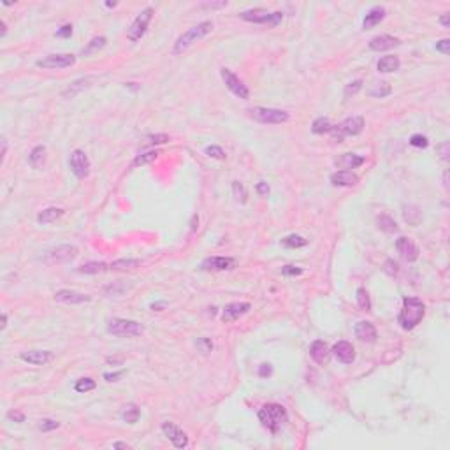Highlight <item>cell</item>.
<instances>
[{"mask_svg": "<svg viewBox=\"0 0 450 450\" xmlns=\"http://www.w3.org/2000/svg\"><path fill=\"white\" fill-rule=\"evenodd\" d=\"M410 145L415 146V148H428L429 141H428V138H426V136H422V134H413L412 138H410Z\"/></svg>", "mask_w": 450, "mask_h": 450, "instance_id": "7bdbcfd3", "label": "cell"}, {"mask_svg": "<svg viewBox=\"0 0 450 450\" xmlns=\"http://www.w3.org/2000/svg\"><path fill=\"white\" fill-rule=\"evenodd\" d=\"M332 125L327 118H316L315 122L311 123V132L313 134H325V132H331Z\"/></svg>", "mask_w": 450, "mask_h": 450, "instance_id": "836d02e7", "label": "cell"}, {"mask_svg": "<svg viewBox=\"0 0 450 450\" xmlns=\"http://www.w3.org/2000/svg\"><path fill=\"white\" fill-rule=\"evenodd\" d=\"M138 266H141V261H139V259H118V261L109 264V269H111V271H127V269L138 268Z\"/></svg>", "mask_w": 450, "mask_h": 450, "instance_id": "f546056e", "label": "cell"}, {"mask_svg": "<svg viewBox=\"0 0 450 450\" xmlns=\"http://www.w3.org/2000/svg\"><path fill=\"white\" fill-rule=\"evenodd\" d=\"M162 431H164V435L171 440L172 445H174L176 449H185V447L188 445L186 435L178 428V426L172 424V422H164V424H162Z\"/></svg>", "mask_w": 450, "mask_h": 450, "instance_id": "4fadbf2b", "label": "cell"}, {"mask_svg": "<svg viewBox=\"0 0 450 450\" xmlns=\"http://www.w3.org/2000/svg\"><path fill=\"white\" fill-rule=\"evenodd\" d=\"M259 421L268 431L278 433V429L289 421V413L278 403H269L259 410Z\"/></svg>", "mask_w": 450, "mask_h": 450, "instance_id": "7a4b0ae2", "label": "cell"}, {"mask_svg": "<svg viewBox=\"0 0 450 450\" xmlns=\"http://www.w3.org/2000/svg\"><path fill=\"white\" fill-rule=\"evenodd\" d=\"M236 261L231 257H209L204 259L201 264V268L204 271H225V269L234 268Z\"/></svg>", "mask_w": 450, "mask_h": 450, "instance_id": "9a60e30c", "label": "cell"}, {"mask_svg": "<svg viewBox=\"0 0 450 450\" xmlns=\"http://www.w3.org/2000/svg\"><path fill=\"white\" fill-rule=\"evenodd\" d=\"M250 308H252L250 302H231V304H227L225 308H223L222 320L223 322H232V320L246 315V313L250 311Z\"/></svg>", "mask_w": 450, "mask_h": 450, "instance_id": "e0dca14e", "label": "cell"}, {"mask_svg": "<svg viewBox=\"0 0 450 450\" xmlns=\"http://www.w3.org/2000/svg\"><path fill=\"white\" fill-rule=\"evenodd\" d=\"M106 42H108V39L102 37V35H101V37H93L92 41L88 42V46H86V48L83 49V55H90V53H93V51H95V49L104 48Z\"/></svg>", "mask_w": 450, "mask_h": 450, "instance_id": "f35d334b", "label": "cell"}, {"mask_svg": "<svg viewBox=\"0 0 450 450\" xmlns=\"http://www.w3.org/2000/svg\"><path fill=\"white\" fill-rule=\"evenodd\" d=\"M55 301L58 302H65V304H83V302L90 301V296L81 294V292H74V291H58L55 294Z\"/></svg>", "mask_w": 450, "mask_h": 450, "instance_id": "44dd1931", "label": "cell"}, {"mask_svg": "<svg viewBox=\"0 0 450 450\" xmlns=\"http://www.w3.org/2000/svg\"><path fill=\"white\" fill-rule=\"evenodd\" d=\"M63 215V209L62 208H48V209H42L41 213L37 215V222L39 223H51L55 222L56 218H60V216Z\"/></svg>", "mask_w": 450, "mask_h": 450, "instance_id": "4dcf8cb0", "label": "cell"}, {"mask_svg": "<svg viewBox=\"0 0 450 450\" xmlns=\"http://www.w3.org/2000/svg\"><path fill=\"white\" fill-rule=\"evenodd\" d=\"M69 167H71L72 174L76 178H86L90 174V160L86 156V153L81 151V150H74L71 153V158H69Z\"/></svg>", "mask_w": 450, "mask_h": 450, "instance_id": "7c38bea8", "label": "cell"}, {"mask_svg": "<svg viewBox=\"0 0 450 450\" xmlns=\"http://www.w3.org/2000/svg\"><path fill=\"white\" fill-rule=\"evenodd\" d=\"M148 141L151 145H164V143L171 141V138L167 134H155V136H148Z\"/></svg>", "mask_w": 450, "mask_h": 450, "instance_id": "7dc6e473", "label": "cell"}, {"mask_svg": "<svg viewBox=\"0 0 450 450\" xmlns=\"http://www.w3.org/2000/svg\"><path fill=\"white\" fill-rule=\"evenodd\" d=\"M309 355H311V359L315 362L324 364V362L329 359V346L325 345L324 341L316 339V341H313L311 346H309Z\"/></svg>", "mask_w": 450, "mask_h": 450, "instance_id": "484cf974", "label": "cell"}, {"mask_svg": "<svg viewBox=\"0 0 450 450\" xmlns=\"http://www.w3.org/2000/svg\"><path fill=\"white\" fill-rule=\"evenodd\" d=\"M248 115L252 116L255 122L259 123H268V125H280L291 120V115L282 109L275 108H252L248 109Z\"/></svg>", "mask_w": 450, "mask_h": 450, "instance_id": "8992f818", "label": "cell"}, {"mask_svg": "<svg viewBox=\"0 0 450 450\" xmlns=\"http://www.w3.org/2000/svg\"><path fill=\"white\" fill-rule=\"evenodd\" d=\"M426 315V306L419 298H405L403 299V308L399 313V324L403 329L410 331V329L417 327L421 324V320Z\"/></svg>", "mask_w": 450, "mask_h": 450, "instance_id": "6da1fadb", "label": "cell"}, {"mask_svg": "<svg viewBox=\"0 0 450 450\" xmlns=\"http://www.w3.org/2000/svg\"><path fill=\"white\" fill-rule=\"evenodd\" d=\"M78 257V248L74 245H60L55 246V248L48 250L44 255V262L46 264H67V262L74 261Z\"/></svg>", "mask_w": 450, "mask_h": 450, "instance_id": "52a82bcc", "label": "cell"}, {"mask_svg": "<svg viewBox=\"0 0 450 450\" xmlns=\"http://www.w3.org/2000/svg\"><path fill=\"white\" fill-rule=\"evenodd\" d=\"M28 162H30V165H32L34 169L42 167V165H44V162H46V146H42V145L35 146V148L30 151Z\"/></svg>", "mask_w": 450, "mask_h": 450, "instance_id": "83f0119b", "label": "cell"}, {"mask_svg": "<svg viewBox=\"0 0 450 450\" xmlns=\"http://www.w3.org/2000/svg\"><path fill=\"white\" fill-rule=\"evenodd\" d=\"M220 74H222V79L223 83H225V86H227L229 90H231L232 93H234L236 97L239 99H250V90L248 86L245 85V83L241 81V79L238 78V76L234 74V72L231 71V69H225L223 67L222 71H220Z\"/></svg>", "mask_w": 450, "mask_h": 450, "instance_id": "8fae6325", "label": "cell"}, {"mask_svg": "<svg viewBox=\"0 0 450 450\" xmlns=\"http://www.w3.org/2000/svg\"><path fill=\"white\" fill-rule=\"evenodd\" d=\"M93 79H95V78H93V76H86V78L76 79L74 83H71V85H69L67 88L63 90V92H62V97H63V99H72V97H76V95H78L79 92H83V90L88 88V86L92 85Z\"/></svg>", "mask_w": 450, "mask_h": 450, "instance_id": "603a6c76", "label": "cell"}, {"mask_svg": "<svg viewBox=\"0 0 450 450\" xmlns=\"http://www.w3.org/2000/svg\"><path fill=\"white\" fill-rule=\"evenodd\" d=\"M391 92H392V88L389 83H380V85H376L373 90H369V95H371V97L382 99V97H385V95H389Z\"/></svg>", "mask_w": 450, "mask_h": 450, "instance_id": "60d3db41", "label": "cell"}, {"mask_svg": "<svg viewBox=\"0 0 450 450\" xmlns=\"http://www.w3.org/2000/svg\"><path fill=\"white\" fill-rule=\"evenodd\" d=\"M273 375V366L271 364H261L259 366V376L261 378H268Z\"/></svg>", "mask_w": 450, "mask_h": 450, "instance_id": "f907efd6", "label": "cell"}, {"mask_svg": "<svg viewBox=\"0 0 450 450\" xmlns=\"http://www.w3.org/2000/svg\"><path fill=\"white\" fill-rule=\"evenodd\" d=\"M232 195L238 202H246V199H248V192H246L245 185L239 181H232Z\"/></svg>", "mask_w": 450, "mask_h": 450, "instance_id": "74e56055", "label": "cell"}, {"mask_svg": "<svg viewBox=\"0 0 450 450\" xmlns=\"http://www.w3.org/2000/svg\"><path fill=\"white\" fill-rule=\"evenodd\" d=\"M396 248H398L399 255L408 262H415L419 259V248L410 238H399L396 241Z\"/></svg>", "mask_w": 450, "mask_h": 450, "instance_id": "2e32d148", "label": "cell"}, {"mask_svg": "<svg viewBox=\"0 0 450 450\" xmlns=\"http://www.w3.org/2000/svg\"><path fill=\"white\" fill-rule=\"evenodd\" d=\"M195 223H199L197 215H195V216H194V220H192V231H195V227H197V225H195Z\"/></svg>", "mask_w": 450, "mask_h": 450, "instance_id": "6125c7cd", "label": "cell"}, {"mask_svg": "<svg viewBox=\"0 0 450 450\" xmlns=\"http://www.w3.org/2000/svg\"><path fill=\"white\" fill-rule=\"evenodd\" d=\"M440 153H442V158L443 160H449V143H443L442 146H440Z\"/></svg>", "mask_w": 450, "mask_h": 450, "instance_id": "6f0895ef", "label": "cell"}, {"mask_svg": "<svg viewBox=\"0 0 450 450\" xmlns=\"http://www.w3.org/2000/svg\"><path fill=\"white\" fill-rule=\"evenodd\" d=\"M332 355L343 364H352L355 361V348L348 341H338L332 346Z\"/></svg>", "mask_w": 450, "mask_h": 450, "instance_id": "5bb4252c", "label": "cell"}, {"mask_svg": "<svg viewBox=\"0 0 450 450\" xmlns=\"http://www.w3.org/2000/svg\"><path fill=\"white\" fill-rule=\"evenodd\" d=\"M7 419H9V421L18 422V424L25 422V415H23L21 412H16V410H11V412H7Z\"/></svg>", "mask_w": 450, "mask_h": 450, "instance_id": "681fc988", "label": "cell"}, {"mask_svg": "<svg viewBox=\"0 0 450 450\" xmlns=\"http://www.w3.org/2000/svg\"><path fill=\"white\" fill-rule=\"evenodd\" d=\"M366 162V158L362 155H355V153H343L341 156L334 160V164L338 167H341L343 171H348V169H355L359 165H362Z\"/></svg>", "mask_w": 450, "mask_h": 450, "instance_id": "7402d4cb", "label": "cell"}, {"mask_svg": "<svg viewBox=\"0 0 450 450\" xmlns=\"http://www.w3.org/2000/svg\"><path fill=\"white\" fill-rule=\"evenodd\" d=\"M108 269L109 264H106V262H86V264L79 266L78 271L83 275H99V273H104Z\"/></svg>", "mask_w": 450, "mask_h": 450, "instance_id": "f1b7e54d", "label": "cell"}, {"mask_svg": "<svg viewBox=\"0 0 450 450\" xmlns=\"http://www.w3.org/2000/svg\"><path fill=\"white\" fill-rule=\"evenodd\" d=\"M139 415H141V412H139V408L136 405H125L122 410V419L127 422V424H136V422L139 421Z\"/></svg>", "mask_w": 450, "mask_h": 450, "instance_id": "1f68e13d", "label": "cell"}, {"mask_svg": "<svg viewBox=\"0 0 450 450\" xmlns=\"http://www.w3.org/2000/svg\"><path fill=\"white\" fill-rule=\"evenodd\" d=\"M58 422L53 421V419H42L41 422H39V429H41L42 433H48V431H53V429L58 428Z\"/></svg>", "mask_w": 450, "mask_h": 450, "instance_id": "bcb514c9", "label": "cell"}, {"mask_svg": "<svg viewBox=\"0 0 450 450\" xmlns=\"http://www.w3.org/2000/svg\"><path fill=\"white\" fill-rule=\"evenodd\" d=\"M211 30H213V23L211 21H201L199 25H195V26H192V28H188L185 34H181L178 39H176L172 53H174V55H181V53H185L186 49L190 48V46L194 44V42H197L199 39L206 37V35H208Z\"/></svg>", "mask_w": 450, "mask_h": 450, "instance_id": "3957f363", "label": "cell"}, {"mask_svg": "<svg viewBox=\"0 0 450 450\" xmlns=\"http://www.w3.org/2000/svg\"><path fill=\"white\" fill-rule=\"evenodd\" d=\"M241 19L250 23H257V25H269V26H276L280 21H282L283 14L282 12H268L264 9H250V11H243Z\"/></svg>", "mask_w": 450, "mask_h": 450, "instance_id": "ba28073f", "label": "cell"}, {"mask_svg": "<svg viewBox=\"0 0 450 450\" xmlns=\"http://www.w3.org/2000/svg\"><path fill=\"white\" fill-rule=\"evenodd\" d=\"M160 155L158 150H151V151H146V153H141V155H138L134 158V165H145V164H150V162H153V160H156Z\"/></svg>", "mask_w": 450, "mask_h": 450, "instance_id": "d590c367", "label": "cell"}, {"mask_svg": "<svg viewBox=\"0 0 450 450\" xmlns=\"http://www.w3.org/2000/svg\"><path fill=\"white\" fill-rule=\"evenodd\" d=\"M399 65H401V62H399L398 56L387 55V56H382V58L378 60L376 69H378L380 72H394L399 69Z\"/></svg>", "mask_w": 450, "mask_h": 450, "instance_id": "4316f807", "label": "cell"}, {"mask_svg": "<svg viewBox=\"0 0 450 450\" xmlns=\"http://www.w3.org/2000/svg\"><path fill=\"white\" fill-rule=\"evenodd\" d=\"M5 325H7V315H2V329H5Z\"/></svg>", "mask_w": 450, "mask_h": 450, "instance_id": "94428289", "label": "cell"}, {"mask_svg": "<svg viewBox=\"0 0 450 450\" xmlns=\"http://www.w3.org/2000/svg\"><path fill=\"white\" fill-rule=\"evenodd\" d=\"M383 271L387 273L389 276H394L396 273H398V264H396L392 259H389V261H385V264H383Z\"/></svg>", "mask_w": 450, "mask_h": 450, "instance_id": "c3c4849f", "label": "cell"}, {"mask_svg": "<svg viewBox=\"0 0 450 450\" xmlns=\"http://www.w3.org/2000/svg\"><path fill=\"white\" fill-rule=\"evenodd\" d=\"M108 332L118 338H134V336H141L145 332V327L136 320L111 318L108 322Z\"/></svg>", "mask_w": 450, "mask_h": 450, "instance_id": "277c9868", "label": "cell"}, {"mask_svg": "<svg viewBox=\"0 0 450 450\" xmlns=\"http://www.w3.org/2000/svg\"><path fill=\"white\" fill-rule=\"evenodd\" d=\"M195 346H197L199 352H202V353H209L213 350V343H211V339H208V338H197Z\"/></svg>", "mask_w": 450, "mask_h": 450, "instance_id": "ee69618b", "label": "cell"}, {"mask_svg": "<svg viewBox=\"0 0 450 450\" xmlns=\"http://www.w3.org/2000/svg\"><path fill=\"white\" fill-rule=\"evenodd\" d=\"M401 44L398 37H392V35H376L369 41V49L373 51H387V49H392L396 46Z\"/></svg>", "mask_w": 450, "mask_h": 450, "instance_id": "ffe728a7", "label": "cell"}, {"mask_svg": "<svg viewBox=\"0 0 450 450\" xmlns=\"http://www.w3.org/2000/svg\"><path fill=\"white\" fill-rule=\"evenodd\" d=\"M364 129V118L362 116H350V118L343 120L338 125H332L331 134L334 141L341 143L346 136H359Z\"/></svg>", "mask_w": 450, "mask_h": 450, "instance_id": "5b68a950", "label": "cell"}, {"mask_svg": "<svg viewBox=\"0 0 450 450\" xmlns=\"http://www.w3.org/2000/svg\"><path fill=\"white\" fill-rule=\"evenodd\" d=\"M53 359V353L48 350H28L21 353V361L28 362L32 366H44Z\"/></svg>", "mask_w": 450, "mask_h": 450, "instance_id": "ac0fdd59", "label": "cell"}, {"mask_svg": "<svg viewBox=\"0 0 450 450\" xmlns=\"http://www.w3.org/2000/svg\"><path fill=\"white\" fill-rule=\"evenodd\" d=\"M257 192L261 195H268L269 194V185L266 181H261L259 185H257Z\"/></svg>", "mask_w": 450, "mask_h": 450, "instance_id": "11a10c76", "label": "cell"}, {"mask_svg": "<svg viewBox=\"0 0 450 450\" xmlns=\"http://www.w3.org/2000/svg\"><path fill=\"white\" fill-rule=\"evenodd\" d=\"M440 21H442V25H443V26H449V25H450V18H449V14L442 16V18H440Z\"/></svg>", "mask_w": 450, "mask_h": 450, "instance_id": "91938a15", "label": "cell"}, {"mask_svg": "<svg viewBox=\"0 0 450 450\" xmlns=\"http://www.w3.org/2000/svg\"><path fill=\"white\" fill-rule=\"evenodd\" d=\"M123 373L125 371H118V373H106L104 378L108 380V382H116V380L120 378V376H123Z\"/></svg>", "mask_w": 450, "mask_h": 450, "instance_id": "9f6ffc18", "label": "cell"}, {"mask_svg": "<svg viewBox=\"0 0 450 450\" xmlns=\"http://www.w3.org/2000/svg\"><path fill=\"white\" fill-rule=\"evenodd\" d=\"M436 49H438V51H442L443 55H449V53H450V41H449V39H443V41L436 42Z\"/></svg>", "mask_w": 450, "mask_h": 450, "instance_id": "f5cc1de1", "label": "cell"}, {"mask_svg": "<svg viewBox=\"0 0 450 450\" xmlns=\"http://www.w3.org/2000/svg\"><path fill=\"white\" fill-rule=\"evenodd\" d=\"M113 449H131V445H127V443H122V442H116L115 445H113Z\"/></svg>", "mask_w": 450, "mask_h": 450, "instance_id": "680465c9", "label": "cell"}, {"mask_svg": "<svg viewBox=\"0 0 450 450\" xmlns=\"http://www.w3.org/2000/svg\"><path fill=\"white\" fill-rule=\"evenodd\" d=\"M359 176L353 174L352 171H338L331 174V183L334 186H353L357 185Z\"/></svg>", "mask_w": 450, "mask_h": 450, "instance_id": "d4e9b609", "label": "cell"}, {"mask_svg": "<svg viewBox=\"0 0 450 450\" xmlns=\"http://www.w3.org/2000/svg\"><path fill=\"white\" fill-rule=\"evenodd\" d=\"M357 304L362 311H371V301H369V294L366 289H357Z\"/></svg>", "mask_w": 450, "mask_h": 450, "instance_id": "8d00e7d4", "label": "cell"}, {"mask_svg": "<svg viewBox=\"0 0 450 450\" xmlns=\"http://www.w3.org/2000/svg\"><path fill=\"white\" fill-rule=\"evenodd\" d=\"M282 243H283V246H287V248H301V246L308 245V241H306L302 236H298V234L287 236L285 239H282Z\"/></svg>", "mask_w": 450, "mask_h": 450, "instance_id": "e575fe53", "label": "cell"}, {"mask_svg": "<svg viewBox=\"0 0 450 450\" xmlns=\"http://www.w3.org/2000/svg\"><path fill=\"white\" fill-rule=\"evenodd\" d=\"M74 389H76V392L85 394V392L93 391V389H95V382H93L92 378H79L78 382H76Z\"/></svg>", "mask_w": 450, "mask_h": 450, "instance_id": "ab89813d", "label": "cell"}, {"mask_svg": "<svg viewBox=\"0 0 450 450\" xmlns=\"http://www.w3.org/2000/svg\"><path fill=\"white\" fill-rule=\"evenodd\" d=\"M106 5H108V7H115L116 2H108V4H106Z\"/></svg>", "mask_w": 450, "mask_h": 450, "instance_id": "be15d7a7", "label": "cell"}, {"mask_svg": "<svg viewBox=\"0 0 450 450\" xmlns=\"http://www.w3.org/2000/svg\"><path fill=\"white\" fill-rule=\"evenodd\" d=\"M361 88H362V81H361V79H357V81H352V83H348V85L345 86V92H343V95H345V99H348L350 95H355V93H357Z\"/></svg>", "mask_w": 450, "mask_h": 450, "instance_id": "b9f144b4", "label": "cell"}, {"mask_svg": "<svg viewBox=\"0 0 450 450\" xmlns=\"http://www.w3.org/2000/svg\"><path fill=\"white\" fill-rule=\"evenodd\" d=\"M376 223H378V227L382 229L383 232H387V234H392V232L398 231V223H396V220L391 218L389 215H380L378 220H376Z\"/></svg>", "mask_w": 450, "mask_h": 450, "instance_id": "d6a6232c", "label": "cell"}, {"mask_svg": "<svg viewBox=\"0 0 450 450\" xmlns=\"http://www.w3.org/2000/svg\"><path fill=\"white\" fill-rule=\"evenodd\" d=\"M206 155L211 156V158H216V160L225 158V153H223V150L220 148V146H208V148H206Z\"/></svg>", "mask_w": 450, "mask_h": 450, "instance_id": "f6af8a7d", "label": "cell"}, {"mask_svg": "<svg viewBox=\"0 0 450 450\" xmlns=\"http://www.w3.org/2000/svg\"><path fill=\"white\" fill-rule=\"evenodd\" d=\"M302 269L301 268H296V266H285V268L282 269V275L285 276H291V275H301Z\"/></svg>", "mask_w": 450, "mask_h": 450, "instance_id": "db71d44e", "label": "cell"}, {"mask_svg": "<svg viewBox=\"0 0 450 450\" xmlns=\"http://www.w3.org/2000/svg\"><path fill=\"white\" fill-rule=\"evenodd\" d=\"M353 332H355V338H359L364 343H375L376 338H378L376 327L371 324V322H368V320L359 322V324L355 325V329H353Z\"/></svg>", "mask_w": 450, "mask_h": 450, "instance_id": "d6986e66", "label": "cell"}, {"mask_svg": "<svg viewBox=\"0 0 450 450\" xmlns=\"http://www.w3.org/2000/svg\"><path fill=\"white\" fill-rule=\"evenodd\" d=\"M151 16H153V9L151 7H146L145 11H141V14H138V18L132 21L131 28L127 30V37H129V41L136 42L146 34L150 21H151Z\"/></svg>", "mask_w": 450, "mask_h": 450, "instance_id": "9c48e42d", "label": "cell"}, {"mask_svg": "<svg viewBox=\"0 0 450 450\" xmlns=\"http://www.w3.org/2000/svg\"><path fill=\"white\" fill-rule=\"evenodd\" d=\"M76 63V56L71 53H58V55H48L44 58L37 60L35 65L42 69H65Z\"/></svg>", "mask_w": 450, "mask_h": 450, "instance_id": "30bf717a", "label": "cell"}, {"mask_svg": "<svg viewBox=\"0 0 450 450\" xmlns=\"http://www.w3.org/2000/svg\"><path fill=\"white\" fill-rule=\"evenodd\" d=\"M56 37H71L72 35V25H63L60 30H56Z\"/></svg>", "mask_w": 450, "mask_h": 450, "instance_id": "816d5d0a", "label": "cell"}, {"mask_svg": "<svg viewBox=\"0 0 450 450\" xmlns=\"http://www.w3.org/2000/svg\"><path fill=\"white\" fill-rule=\"evenodd\" d=\"M385 12L387 11H385L383 5H375V7H371L368 11V14H366L364 21H362V28L369 30V28H373V26H376L383 18H385Z\"/></svg>", "mask_w": 450, "mask_h": 450, "instance_id": "cb8c5ba5", "label": "cell"}]
</instances>
